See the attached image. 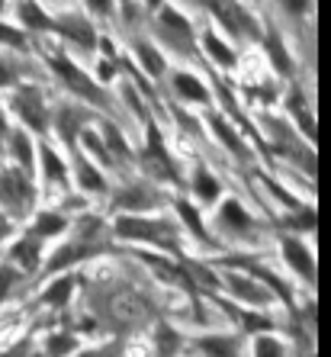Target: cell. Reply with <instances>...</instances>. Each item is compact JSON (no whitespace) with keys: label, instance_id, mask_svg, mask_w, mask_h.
I'll return each mask as SVG.
<instances>
[{"label":"cell","instance_id":"836d02e7","mask_svg":"<svg viewBox=\"0 0 331 357\" xmlns=\"http://www.w3.org/2000/svg\"><path fill=\"white\" fill-rule=\"evenodd\" d=\"M84 357H107V354H84Z\"/></svg>","mask_w":331,"mask_h":357},{"label":"cell","instance_id":"7c38bea8","mask_svg":"<svg viewBox=\"0 0 331 357\" xmlns=\"http://www.w3.org/2000/svg\"><path fill=\"white\" fill-rule=\"evenodd\" d=\"M199 348L213 357H235V341H229V338H206V341H199Z\"/></svg>","mask_w":331,"mask_h":357},{"label":"cell","instance_id":"6da1fadb","mask_svg":"<svg viewBox=\"0 0 331 357\" xmlns=\"http://www.w3.org/2000/svg\"><path fill=\"white\" fill-rule=\"evenodd\" d=\"M116 232L123 238H145L155 241V245H164V248H174V235H171V225L164 222H145V219H119Z\"/></svg>","mask_w":331,"mask_h":357},{"label":"cell","instance_id":"52a82bcc","mask_svg":"<svg viewBox=\"0 0 331 357\" xmlns=\"http://www.w3.org/2000/svg\"><path fill=\"white\" fill-rule=\"evenodd\" d=\"M87 251H91V245H84V241H77V245H65V248L55 255V258L49 261V271H61V267L75 264V261L87 258Z\"/></svg>","mask_w":331,"mask_h":357},{"label":"cell","instance_id":"f546056e","mask_svg":"<svg viewBox=\"0 0 331 357\" xmlns=\"http://www.w3.org/2000/svg\"><path fill=\"white\" fill-rule=\"evenodd\" d=\"M10 81H13V77H10V71L3 68V61H0V87H7Z\"/></svg>","mask_w":331,"mask_h":357},{"label":"cell","instance_id":"f1b7e54d","mask_svg":"<svg viewBox=\"0 0 331 357\" xmlns=\"http://www.w3.org/2000/svg\"><path fill=\"white\" fill-rule=\"evenodd\" d=\"M13 287V271H0V296Z\"/></svg>","mask_w":331,"mask_h":357},{"label":"cell","instance_id":"4316f807","mask_svg":"<svg viewBox=\"0 0 331 357\" xmlns=\"http://www.w3.org/2000/svg\"><path fill=\"white\" fill-rule=\"evenodd\" d=\"M84 145H87V149H91L100 161H109V155H107V145H103V142H100L93 132H84Z\"/></svg>","mask_w":331,"mask_h":357},{"label":"cell","instance_id":"44dd1931","mask_svg":"<svg viewBox=\"0 0 331 357\" xmlns=\"http://www.w3.org/2000/svg\"><path fill=\"white\" fill-rule=\"evenodd\" d=\"M116 203L119 206H129V209H141V206H151V197H145V193H139V190H129V193H119Z\"/></svg>","mask_w":331,"mask_h":357},{"label":"cell","instance_id":"d4e9b609","mask_svg":"<svg viewBox=\"0 0 331 357\" xmlns=\"http://www.w3.org/2000/svg\"><path fill=\"white\" fill-rule=\"evenodd\" d=\"M107 142H109V149L116 151L119 158H123V155H125V158H129V145H125V142H123V135L116 132V126H107Z\"/></svg>","mask_w":331,"mask_h":357},{"label":"cell","instance_id":"1f68e13d","mask_svg":"<svg viewBox=\"0 0 331 357\" xmlns=\"http://www.w3.org/2000/svg\"><path fill=\"white\" fill-rule=\"evenodd\" d=\"M100 77L107 81V77H113V71H109V65H100Z\"/></svg>","mask_w":331,"mask_h":357},{"label":"cell","instance_id":"ac0fdd59","mask_svg":"<svg viewBox=\"0 0 331 357\" xmlns=\"http://www.w3.org/2000/svg\"><path fill=\"white\" fill-rule=\"evenodd\" d=\"M139 59H141V65L148 68L151 75H161V71H164V61H161V55H157L151 45H145V42L139 45Z\"/></svg>","mask_w":331,"mask_h":357},{"label":"cell","instance_id":"603a6c76","mask_svg":"<svg viewBox=\"0 0 331 357\" xmlns=\"http://www.w3.org/2000/svg\"><path fill=\"white\" fill-rule=\"evenodd\" d=\"M81 183L87 187V190H103V177H100L93 167L84 165V161H81Z\"/></svg>","mask_w":331,"mask_h":357},{"label":"cell","instance_id":"8fae6325","mask_svg":"<svg viewBox=\"0 0 331 357\" xmlns=\"http://www.w3.org/2000/svg\"><path fill=\"white\" fill-rule=\"evenodd\" d=\"M13 258H17L20 264L26 267V271H33V267L39 264V248H36V238H29V241H20L17 248H13Z\"/></svg>","mask_w":331,"mask_h":357},{"label":"cell","instance_id":"484cf974","mask_svg":"<svg viewBox=\"0 0 331 357\" xmlns=\"http://www.w3.org/2000/svg\"><path fill=\"white\" fill-rule=\"evenodd\" d=\"M257 357H283V348L273 338H257Z\"/></svg>","mask_w":331,"mask_h":357},{"label":"cell","instance_id":"30bf717a","mask_svg":"<svg viewBox=\"0 0 331 357\" xmlns=\"http://www.w3.org/2000/svg\"><path fill=\"white\" fill-rule=\"evenodd\" d=\"M42 167H45V177H49V181L65 183V165H61L59 155H55V151H52L49 145L42 149Z\"/></svg>","mask_w":331,"mask_h":357},{"label":"cell","instance_id":"7a4b0ae2","mask_svg":"<svg viewBox=\"0 0 331 357\" xmlns=\"http://www.w3.org/2000/svg\"><path fill=\"white\" fill-rule=\"evenodd\" d=\"M0 203H7L17 213H26L29 203H33V190H29L26 177H20L17 171H7V174L0 177Z\"/></svg>","mask_w":331,"mask_h":357},{"label":"cell","instance_id":"9c48e42d","mask_svg":"<svg viewBox=\"0 0 331 357\" xmlns=\"http://www.w3.org/2000/svg\"><path fill=\"white\" fill-rule=\"evenodd\" d=\"M222 219L229 222V229H235V232H245V229H251V216L238 206V203H235V199H229V203L222 206Z\"/></svg>","mask_w":331,"mask_h":357},{"label":"cell","instance_id":"e0dca14e","mask_svg":"<svg viewBox=\"0 0 331 357\" xmlns=\"http://www.w3.org/2000/svg\"><path fill=\"white\" fill-rule=\"evenodd\" d=\"M61 229H65V219L55 216V213H45V216H39V222H36V235H59Z\"/></svg>","mask_w":331,"mask_h":357},{"label":"cell","instance_id":"8992f818","mask_svg":"<svg viewBox=\"0 0 331 357\" xmlns=\"http://www.w3.org/2000/svg\"><path fill=\"white\" fill-rule=\"evenodd\" d=\"M174 87H177V93H180V97H187V100H197V103H206V100H209V91L193 75H177L174 77Z\"/></svg>","mask_w":331,"mask_h":357},{"label":"cell","instance_id":"4dcf8cb0","mask_svg":"<svg viewBox=\"0 0 331 357\" xmlns=\"http://www.w3.org/2000/svg\"><path fill=\"white\" fill-rule=\"evenodd\" d=\"M7 235H10V225H7V219H3V216H0V241H3V238H7Z\"/></svg>","mask_w":331,"mask_h":357},{"label":"cell","instance_id":"3957f363","mask_svg":"<svg viewBox=\"0 0 331 357\" xmlns=\"http://www.w3.org/2000/svg\"><path fill=\"white\" fill-rule=\"evenodd\" d=\"M17 109H20V116H23L29 126H33V129H45V107H42L39 93H36L33 87L20 91V97H17Z\"/></svg>","mask_w":331,"mask_h":357},{"label":"cell","instance_id":"5bb4252c","mask_svg":"<svg viewBox=\"0 0 331 357\" xmlns=\"http://www.w3.org/2000/svg\"><path fill=\"white\" fill-rule=\"evenodd\" d=\"M229 283H232L235 293H241V296L251 299V303H254V299H257V303H264V299H267V293L261 290V287H254V283H245V277H229Z\"/></svg>","mask_w":331,"mask_h":357},{"label":"cell","instance_id":"ba28073f","mask_svg":"<svg viewBox=\"0 0 331 357\" xmlns=\"http://www.w3.org/2000/svg\"><path fill=\"white\" fill-rule=\"evenodd\" d=\"M61 33H65L68 39H75L77 45H84V49H91L93 45V33H91V26L84 23V20H65Z\"/></svg>","mask_w":331,"mask_h":357},{"label":"cell","instance_id":"7402d4cb","mask_svg":"<svg viewBox=\"0 0 331 357\" xmlns=\"http://www.w3.org/2000/svg\"><path fill=\"white\" fill-rule=\"evenodd\" d=\"M13 149H17V158L23 161L26 167L33 165V151H29V139H26L23 132H17V135H13Z\"/></svg>","mask_w":331,"mask_h":357},{"label":"cell","instance_id":"2e32d148","mask_svg":"<svg viewBox=\"0 0 331 357\" xmlns=\"http://www.w3.org/2000/svg\"><path fill=\"white\" fill-rule=\"evenodd\" d=\"M20 17L29 20V26H33V29H49V26H52V20L45 17L36 3H23V7H20Z\"/></svg>","mask_w":331,"mask_h":357},{"label":"cell","instance_id":"d6986e66","mask_svg":"<svg viewBox=\"0 0 331 357\" xmlns=\"http://www.w3.org/2000/svg\"><path fill=\"white\" fill-rule=\"evenodd\" d=\"M193 187H197V193L203 199H215L219 197V183L213 181V174H209V171H199L197 174V183H193Z\"/></svg>","mask_w":331,"mask_h":357},{"label":"cell","instance_id":"9a60e30c","mask_svg":"<svg viewBox=\"0 0 331 357\" xmlns=\"http://www.w3.org/2000/svg\"><path fill=\"white\" fill-rule=\"evenodd\" d=\"M206 49H209V55H213L219 65H235V55H232V49L225 45V42H219L215 36H206Z\"/></svg>","mask_w":331,"mask_h":357},{"label":"cell","instance_id":"ffe728a7","mask_svg":"<svg viewBox=\"0 0 331 357\" xmlns=\"http://www.w3.org/2000/svg\"><path fill=\"white\" fill-rule=\"evenodd\" d=\"M177 209H180V216L187 219V225H190L193 232L199 235L203 241H209V235H206V229H203V222H199V216H197V209H190L187 203H177Z\"/></svg>","mask_w":331,"mask_h":357},{"label":"cell","instance_id":"cb8c5ba5","mask_svg":"<svg viewBox=\"0 0 331 357\" xmlns=\"http://www.w3.org/2000/svg\"><path fill=\"white\" fill-rule=\"evenodd\" d=\"M75 348V338H68V335H55V338L49 341V357H61L65 351Z\"/></svg>","mask_w":331,"mask_h":357},{"label":"cell","instance_id":"4fadbf2b","mask_svg":"<svg viewBox=\"0 0 331 357\" xmlns=\"http://www.w3.org/2000/svg\"><path fill=\"white\" fill-rule=\"evenodd\" d=\"M71 290H75V280H59L55 287L45 290V303L49 306H65V299L71 296Z\"/></svg>","mask_w":331,"mask_h":357},{"label":"cell","instance_id":"83f0119b","mask_svg":"<svg viewBox=\"0 0 331 357\" xmlns=\"http://www.w3.org/2000/svg\"><path fill=\"white\" fill-rule=\"evenodd\" d=\"M0 39L10 42V45H23V36L13 33V29H7V26H0Z\"/></svg>","mask_w":331,"mask_h":357},{"label":"cell","instance_id":"277c9868","mask_svg":"<svg viewBox=\"0 0 331 357\" xmlns=\"http://www.w3.org/2000/svg\"><path fill=\"white\" fill-rule=\"evenodd\" d=\"M52 68H55V71H59V75H61V81H65L68 87H75L77 93H84V97H91V100H103V97H100V93H97V87H93V84L81 75V68L68 65V61H61V59H55V61H52Z\"/></svg>","mask_w":331,"mask_h":357},{"label":"cell","instance_id":"5b68a950","mask_svg":"<svg viewBox=\"0 0 331 357\" xmlns=\"http://www.w3.org/2000/svg\"><path fill=\"white\" fill-rule=\"evenodd\" d=\"M283 251H286V261L296 267V274H302L306 280H312V277H315V264H312V258H309V251L302 248L299 241H293V238L283 241Z\"/></svg>","mask_w":331,"mask_h":357},{"label":"cell","instance_id":"d6a6232c","mask_svg":"<svg viewBox=\"0 0 331 357\" xmlns=\"http://www.w3.org/2000/svg\"><path fill=\"white\" fill-rule=\"evenodd\" d=\"M0 135H3V116H0Z\"/></svg>","mask_w":331,"mask_h":357}]
</instances>
